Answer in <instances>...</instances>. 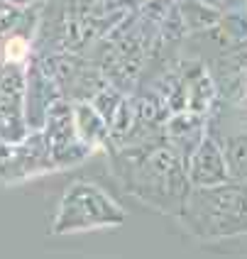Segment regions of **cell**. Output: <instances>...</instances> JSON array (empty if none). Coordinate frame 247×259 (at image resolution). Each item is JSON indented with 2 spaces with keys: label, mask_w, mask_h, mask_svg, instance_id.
<instances>
[{
  "label": "cell",
  "mask_w": 247,
  "mask_h": 259,
  "mask_svg": "<svg viewBox=\"0 0 247 259\" xmlns=\"http://www.w3.org/2000/svg\"><path fill=\"white\" fill-rule=\"evenodd\" d=\"M25 52H27V47H25V39H20V37L10 39V42H8V47H5V54H8V59H22V57H25Z\"/></svg>",
  "instance_id": "cell-1"
}]
</instances>
